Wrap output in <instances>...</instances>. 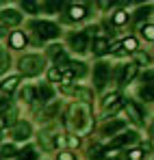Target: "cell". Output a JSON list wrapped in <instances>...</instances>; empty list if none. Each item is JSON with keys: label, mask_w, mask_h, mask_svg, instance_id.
I'll return each instance as SVG.
<instances>
[{"label": "cell", "mask_w": 154, "mask_h": 160, "mask_svg": "<svg viewBox=\"0 0 154 160\" xmlns=\"http://www.w3.org/2000/svg\"><path fill=\"white\" fill-rule=\"evenodd\" d=\"M122 106H124V102H122V100H117L115 104L106 106V108H104V117H111V115H115V112H117V110H119Z\"/></svg>", "instance_id": "484cf974"}, {"label": "cell", "mask_w": 154, "mask_h": 160, "mask_svg": "<svg viewBox=\"0 0 154 160\" xmlns=\"http://www.w3.org/2000/svg\"><path fill=\"white\" fill-rule=\"evenodd\" d=\"M70 72H72V76L74 78H82V76H87V67H85V63H70Z\"/></svg>", "instance_id": "2e32d148"}, {"label": "cell", "mask_w": 154, "mask_h": 160, "mask_svg": "<svg viewBox=\"0 0 154 160\" xmlns=\"http://www.w3.org/2000/svg\"><path fill=\"white\" fill-rule=\"evenodd\" d=\"M2 58H7V54H4L2 50H0V61H2Z\"/></svg>", "instance_id": "b9f144b4"}, {"label": "cell", "mask_w": 154, "mask_h": 160, "mask_svg": "<svg viewBox=\"0 0 154 160\" xmlns=\"http://www.w3.org/2000/svg\"><path fill=\"white\" fill-rule=\"evenodd\" d=\"M48 52H50L52 56H54V54H59V52H61V46H59V43H52L50 48H48Z\"/></svg>", "instance_id": "74e56055"}, {"label": "cell", "mask_w": 154, "mask_h": 160, "mask_svg": "<svg viewBox=\"0 0 154 160\" xmlns=\"http://www.w3.org/2000/svg\"><path fill=\"white\" fill-rule=\"evenodd\" d=\"M135 58H137V63H143V65H148V63H150L148 54H143V52H137V54H135ZM137 63H135V65H137Z\"/></svg>", "instance_id": "836d02e7"}, {"label": "cell", "mask_w": 154, "mask_h": 160, "mask_svg": "<svg viewBox=\"0 0 154 160\" xmlns=\"http://www.w3.org/2000/svg\"><path fill=\"white\" fill-rule=\"evenodd\" d=\"M20 98L24 100L26 104H33V102H35V89H33V87H24V89L20 91Z\"/></svg>", "instance_id": "d6986e66"}, {"label": "cell", "mask_w": 154, "mask_h": 160, "mask_svg": "<svg viewBox=\"0 0 154 160\" xmlns=\"http://www.w3.org/2000/svg\"><path fill=\"white\" fill-rule=\"evenodd\" d=\"M15 154H18V149H15L13 145H2V156L11 158V156H15Z\"/></svg>", "instance_id": "f546056e"}, {"label": "cell", "mask_w": 154, "mask_h": 160, "mask_svg": "<svg viewBox=\"0 0 154 160\" xmlns=\"http://www.w3.org/2000/svg\"><path fill=\"white\" fill-rule=\"evenodd\" d=\"M0 18H2V24H7V26H18L22 22V13L18 9H4L0 13Z\"/></svg>", "instance_id": "8992f818"}, {"label": "cell", "mask_w": 154, "mask_h": 160, "mask_svg": "<svg viewBox=\"0 0 154 160\" xmlns=\"http://www.w3.org/2000/svg\"><path fill=\"white\" fill-rule=\"evenodd\" d=\"M30 134H33V128H30L28 121H20V123H15V128H13V138H15V141H28Z\"/></svg>", "instance_id": "52a82bcc"}, {"label": "cell", "mask_w": 154, "mask_h": 160, "mask_svg": "<svg viewBox=\"0 0 154 160\" xmlns=\"http://www.w3.org/2000/svg\"><path fill=\"white\" fill-rule=\"evenodd\" d=\"M0 128H2V121H0Z\"/></svg>", "instance_id": "7bdbcfd3"}, {"label": "cell", "mask_w": 154, "mask_h": 160, "mask_svg": "<svg viewBox=\"0 0 154 160\" xmlns=\"http://www.w3.org/2000/svg\"><path fill=\"white\" fill-rule=\"evenodd\" d=\"M54 65H56V69H59V67H65V65H70V58H67V54L63 52V50H61L59 54H54Z\"/></svg>", "instance_id": "7402d4cb"}, {"label": "cell", "mask_w": 154, "mask_h": 160, "mask_svg": "<svg viewBox=\"0 0 154 160\" xmlns=\"http://www.w3.org/2000/svg\"><path fill=\"white\" fill-rule=\"evenodd\" d=\"M117 100H122V98H119V93H117V91H113V93H109V95H106V98H104V108H106V106H111V104H115V102H117Z\"/></svg>", "instance_id": "4316f807"}, {"label": "cell", "mask_w": 154, "mask_h": 160, "mask_svg": "<svg viewBox=\"0 0 154 160\" xmlns=\"http://www.w3.org/2000/svg\"><path fill=\"white\" fill-rule=\"evenodd\" d=\"M61 91L63 93H76V87L74 84H61Z\"/></svg>", "instance_id": "8d00e7d4"}, {"label": "cell", "mask_w": 154, "mask_h": 160, "mask_svg": "<svg viewBox=\"0 0 154 160\" xmlns=\"http://www.w3.org/2000/svg\"><path fill=\"white\" fill-rule=\"evenodd\" d=\"M11 46H13V48H24L26 37L22 35V32H13V35H11Z\"/></svg>", "instance_id": "44dd1931"}, {"label": "cell", "mask_w": 154, "mask_h": 160, "mask_svg": "<svg viewBox=\"0 0 154 160\" xmlns=\"http://www.w3.org/2000/svg\"><path fill=\"white\" fill-rule=\"evenodd\" d=\"M48 78H50V82H56V80H61V69L52 67V69H50V74H48Z\"/></svg>", "instance_id": "d6a6232c"}, {"label": "cell", "mask_w": 154, "mask_h": 160, "mask_svg": "<svg viewBox=\"0 0 154 160\" xmlns=\"http://www.w3.org/2000/svg\"><path fill=\"white\" fill-rule=\"evenodd\" d=\"M137 138H139V134L128 130V132L119 134L117 138H113V141L109 143V147H111V149H117V147H124V145H130V143H137Z\"/></svg>", "instance_id": "5b68a950"}, {"label": "cell", "mask_w": 154, "mask_h": 160, "mask_svg": "<svg viewBox=\"0 0 154 160\" xmlns=\"http://www.w3.org/2000/svg\"><path fill=\"white\" fill-rule=\"evenodd\" d=\"M59 160H76V156H74L72 152H61V154H59Z\"/></svg>", "instance_id": "d590c367"}, {"label": "cell", "mask_w": 154, "mask_h": 160, "mask_svg": "<svg viewBox=\"0 0 154 160\" xmlns=\"http://www.w3.org/2000/svg\"><path fill=\"white\" fill-rule=\"evenodd\" d=\"M18 160H37V152H35V147H26L24 152L20 154V158Z\"/></svg>", "instance_id": "cb8c5ba5"}, {"label": "cell", "mask_w": 154, "mask_h": 160, "mask_svg": "<svg viewBox=\"0 0 154 160\" xmlns=\"http://www.w3.org/2000/svg\"><path fill=\"white\" fill-rule=\"evenodd\" d=\"M67 123H70L78 134H89L91 132V128H93V117H91L89 104L76 102L74 106L67 110Z\"/></svg>", "instance_id": "6da1fadb"}, {"label": "cell", "mask_w": 154, "mask_h": 160, "mask_svg": "<svg viewBox=\"0 0 154 160\" xmlns=\"http://www.w3.org/2000/svg\"><path fill=\"white\" fill-rule=\"evenodd\" d=\"M0 106H9V95L7 98H0Z\"/></svg>", "instance_id": "ab89813d"}, {"label": "cell", "mask_w": 154, "mask_h": 160, "mask_svg": "<svg viewBox=\"0 0 154 160\" xmlns=\"http://www.w3.org/2000/svg\"><path fill=\"white\" fill-rule=\"evenodd\" d=\"M15 117H18V108L9 106L4 112H2L0 121H2V126H11V123H15Z\"/></svg>", "instance_id": "4fadbf2b"}, {"label": "cell", "mask_w": 154, "mask_h": 160, "mask_svg": "<svg viewBox=\"0 0 154 160\" xmlns=\"http://www.w3.org/2000/svg\"><path fill=\"white\" fill-rule=\"evenodd\" d=\"M18 82H20V78H18V76H9V78L2 80V84H0V87H2V91L9 95V93H11V91L18 87Z\"/></svg>", "instance_id": "e0dca14e"}, {"label": "cell", "mask_w": 154, "mask_h": 160, "mask_svg": "<svg viewBox=\"0 0 154 160\" xmlns=\"http://www.w3.org/2000/svg\"><path fill=\"white\" fill-rule=\"evenodd\" d=\"M124 128H126V121L119 119V121L106 123V126H104V134H115V132H119V130H124Z\"/></svg>", "instance_id": "ac0fdd59"}, {"label": "cell", "mask_w": 154, "mask_h": 160, "mask_svg": "<svg viewBox=\"0 0 154 160\" xmlns=\"http://www.w3.org/2000/svg\"><path fill=\"white\" fill-rule=\"evenodd\" d=\"M35 95H39V102L41 104H48L52 100V89L48 84H44V87H39V91H35Z\"/></svg>", "instance_id": "5bb4252c"}, {"label": "cell", "mask_w": 154, "mask_h": 160, "mask_svg": "<svg viewBox=\"0 0 154 160\" xmlns=\"http://www.w3.org/2000/svg\"><path fill=\"white\" fill-rule=\"evenodd\" d=\"M85 18H87V7H82V4H72V7H70V20L80 22V20H85Z\"/></svg>", "instance_id": "7c38bea8"}, {"label": "cell", "mask_w": 154, "mask_h": 160, "mask_svg": "<svg viewBox=\"0 0 154 160\" xmlns=\"http://www.w3.org/2000/svg\"><path fill=\"white\" fill-rule=\"evenodd\" d=\"M126 112H128L130 121H135L137 126H143V123H146V119H143V115H141V110H139L137 104H132V102H130L128 106H126Z\"/></svg>", "instance_id": "30bf717a"}, {"label": "cell", "mask_w": 154, "mask_h": 160, "mask_svg": "<svg viewBox=\"0 0 154 160\" xmlns=\"http://www.w3.org/2000/svg\"><path fill=\"white\" fill-rule=\"evenodd\" d=\"M126 22H128V13H126V11H117V13L113 15V24L122 26V24H126Z\"/></svg>", "instance_id": "d4e9b609"}, {"label": "cell", "mask_w": 154, "mask_h": 160, "mask_svg": "<svg viewBox=\"0 0 154 160\" xmlns=\"http://www.w3.org/2000/svg\"><path fill=\"white\" fill-rule=\"evenodd\" d=\"M70 43H72V48L76 50V52H85L87 50V37H85V32H78V35H72L70 37Z\"/></svg>", "instance_id": "9c48e42d"}, {"label": "cell", "mask_w": 154, "mask_h": 160, "mask_svg": "<svg viewBox=\"0 0 154 160\" xmlns=\"http://www.w3.org/2000/svg\"><path fill=\"white\" fill-rule=\"evenodd\" d=\"M154 28H152V24H146V26L141 28V35L148 39V41H154V32H152Z\"/></svg>", "instance_id": "f1b7e54d"}, {"label": "cell", "mask_w": 154, "mask_h": 160, "mask_svg": "<svg viewBox=\"0 0 154 160\" xmlns=\"http://www.w3.org/2000/svg\"><path fill=\"white\" fill-rule=\"evenodd\" d=\"M7 35V30H4V26H0V37H4Z\"/></svg>", "instance_id": "60d3db41"}, {"label": "cell", "mask_w": 154, "mask_h": 160, "mask_svg": "<svg viewBox=\"0 0 154 160\" xmlns=\"http://www.w3.org/2000/svg\"><path fill=\"white\" fill-rule=\"evenodd\" d=\"M109 76H111V67H109V63L100 61V63L93 67V82H96V89H102L104 84L109 82Z\"/></svg>", "instance_id": "3957f363"}, {"label": "cell", "mask_w": 154, "mask_h": 160, "mask_svg": "<svg viewBox=\"0 0 154 160\" xmlns=\"http://www.w3.org/2000/svg\"><path fill=\"white\" fill-rule=\"evenodd\" d=\"M143 158V152L141 149H130L128 152V160H141Z\"/></svg>", "instance_id": "1f68e13d"}, {"label": "cell", "mask_w": 154, "mask_h": 160, "mask_svg": "<svg viewBox=\"0 0 154 160\" xmlns=\"http://www.w3.org/2000/svg\"><path fill=\"white\" fill-rule=\"evenodd\" d=\"M135 74H137V65L135 63H128L124 69H122V76H119V82L122 84H128L130 80L135 78Z\"/></svg>", "instance_id": "8fae6325"}, {"label": "cell", "mask_w": 154, "mask_h": 160, "mask_svg": "<svg viewBox=\"0 0 154 160\" xmlns=\"http://www.w3.org/2000/svg\"><path fill=\"white\" fill-rule=\"evenodd\" d=\"M44 67H46V63L39 54H26L20 58V72L24 76H39L44 72Z\"/></svg>", "instance_id": "7a4b0ae2"}, {"label": "cell", "mask_w": 154, "mask_h": 160, "mask_svg": "<svg viewBox=\"0 0 154 160\" xmlns=\"http://www.w3.org/2000/svg\"><path fill=\"white\" fill-rule=\"evenodd\" d=\"M59 108H61V100H50L46 106L41 108V112H39V119H52V117L59 112Z\"/></svg>", "instance_id": "ba28073f"}, {"label": "cell", "mask_w": 154, "mask_h": 160, "mask_svg": "<svg viewBox=\"0 0 154 160\" xmlns=\"http://www.w3.org/2000/svg\"><path fill=\"white\" fill-rule=\"evenodd\" d=\"M65 143H67L70 147H78V145H80V138H78V136H67Z\"/></svg>", "instance_id": "e575fe53"}, {"label": "cell", "mask_w": 154, "mask_h": 160, "mask_svg": "<svg viewBox=\"0 0 154 160\" xmlns=\"http://www.w3.org/2000/svg\"><path fill=\"white\" fill-rule=\"evenodd\" d=\"M7 67H9V56H7V58H2V61H0V74H2V72H4V69H7Z\"/></svg>", "instance_id": "f35d334b"}, {"label": "cell", "mask_w": 154, "mask_h": 160, "mask_svg": "<svg viewBox=\"0 0 154 160\" xmlns=\"http://www.w3.org/2000/svg\"><path fill=\"white\" fill-rule=\"evenodd\" d=\"M119 48H124V52H135V50H137V39H135V37H126V39L119 43Z\"/></svg>", "instance_id": "ffe728a7"}, {"label": "cell", "mask_w": 154, "mask_h": 160, "mask_svg": "<svg viewBox=\"0 0 154 160\" xmlns=\"http://www.w3.org/2000/svg\"><path fill=\"white\" fill-rule=\"evenodd\" d=\"M141 98H143L146 102H150V100H152V84H148V87H143V89H141Z\"/></svg>", "instance_id": "4dcf8cb0"}, {"label": "cell", "mask_w": 154, "mask_h": 160, "mask_svg": "<svg viewBox=\"0 0 154 160\" xmlns=\"http://www.w3.org/2000/svg\"><path fill=\"white\" fill-rule=\"evenodd\" d=\"M41 9L48 11V13H56L61 9V2H46V4H41Z\"/></svg>", "instance_id": "83f0119b"}, {"label": "cell", "mask_w": 154, "mask_h": 160, "mask_svg": "<svg viewBox=\"0 0 154 160\" xmlns=\"http://www.w3.org/2000/svg\"><path fill=\"white\" fill-rule=\"evenodd\" d=\"M33 28H35V32L41 39H54V37H59V26L52 24V22H35Z\"/></svg>", "instance_id": "277c9868"}, {"label": "cell", "mask_w": 154, "mask_h": 160, "mask_svg": "<svg viewBox=\"0 0 154 160\" xmlns=\"http://www.w3.org/2000/svg\"><path fill=\"white\" fill-rule=\"evenodd\" d=\"M22 11H26V13H39L41 4L39 2H22Z\"/></svg>", "instance_id": "603a6c76"}, {"label": "cell", "mask_w": 154, "mask_h": 160, "mask_svg": "<svg viewBox=\"0 0 154 160\" xmlns=\"http://www.w3.org/2000/svg\"><path fill=\"white\" fill-rule=\"evenodd\" d=\"M93 54H98V56H102V54L109 52V43H106V39H102V37H98L96 41H93Z\"/></svg>", "instance_id": "9a60e30c"}]
</instances>
